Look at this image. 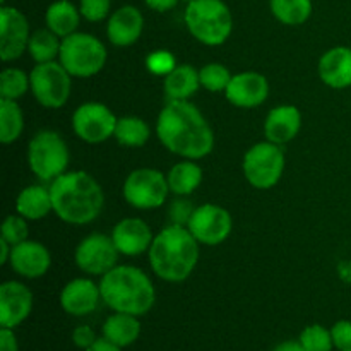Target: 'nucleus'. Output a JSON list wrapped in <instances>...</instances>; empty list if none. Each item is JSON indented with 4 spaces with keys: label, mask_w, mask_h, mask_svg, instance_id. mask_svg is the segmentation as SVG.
Listing matches in <instances>:
<instances>
[{
    "label": "nucleus",
    "mask_w": 351,
    "mask_h": 351,
    "mask_svg": "<svg viewBox=\"0 0 351 351\" xmlns=\"http://www.w3.org/2000/svg\"><path fill=\"white\" fill-rule=\"evenodd\" d=\"M156 136L170 153L184 160H202L215 147V132L191 101H167L156 120Z\"/></svg>",
    "instance_id": "f257e3e1"
},
{
    "label": "nucleus",
    "mask_w": 351,
    "mask_h": 351,
    "mask_svg": "<svg viewBox=\"0 0 351 351\" xmlns=\"http://www.w3.org/2000/svg\"><path fill=\"white\" fill-rule=\"evenodd\" d=\"M10 267L19 276L36 280L45 276L51 266V256L47 247L34 240H24L12 247L9 259Z\"/></svg>",
    "instance_id": "a211bd4d"
},
{
    "label": "nucleus",
    "mask_w": 351,
    "mask_h": 351,
    "mask_svg": "<svg viewBox=\"0 0 351 351\" xmlns=\"http://www.w3.org/2000/svg\"><path fill=\"white\" fill-rule=\"evenodd\" d=\"M67 143L55 130H40L34 134L27 146V165L29 170L41 182H53L64 175L69 168Z\"/></svg>",
    "instance_id": "0eeeda50"
},
{
    "label": "nucleus",
    "mask_w": 351,
    "mask_h": 351,
    "mask_svg": "<svg viewBox=\"0 0 351 351\" xmlns=\"http://www.w3.org/2000/svg\"><path fill=\"white\" fill-rule=\"evenodd\" d=\"M302 129V112L293 105H280L271 110L264 122L266 141L274 144L290 143Z\"/></svg>",
    "instance_id": "412c9836"
},
{
    "label": "nucleus",
    "mask_w": 351,
    "mask_h": 351,
    "mask_svg": "<svg viewBox=\"0 0 351 351\" xmlns=\"http://www.w3.org/2000/svg\"><path fill=\"white\" fill-rule=\"evenodd\" d=\"M29 23L19 9L2 5L0 9V58L17 60L29 45Z\"/></svg>",
    "instance_id": "4468645a"
},
{
    "label": "nucleus",
    "mask_w": 351,
    "mask_h": 351,
    "mask_svg": "<svg viewBox=\"0 0 351 351\" xmlns=\"http://www.w3.org/2000/svg\"><path fill=\"white\" fill-rule=\"evenodd\" d=\"M0 351H19V343L14 335V329L0 328Z\"/></svg>",
    "instance_id": "a19ab883"
},
{
    "label": "nucleus",
    "mask_w": 351,
    "mask_h": 351,
    "mask_svg": "<svg viewBox=\"0 0 351 351\" xmlns=\"http://www.w3.org/2000/svg\"><path fill=\"white\" fill-rule=\"evenodd\" d=\"M10 254H12V245L7 240L0 239V264H9Z\"/></svg>",
    "instance_id": "a18cd8bd"
},
{
    "label": "nucleus",
    "mask_w": 351,
    "mask_h": 351,
    "mask_svg": "<svg viewBox=\"0 0 351 351\" xmlns=\"http://www.w3.org/2000/svg\"><path fill=\"white\" fill-rule=\"evenodd\" d=\"M177 65V58L168 50H154L146 57V69L154 75L167 77Z\"/></svg>",
    "instance_id": "c9c22d12"
},
{
    "label": "nucleus",
    "mask_w": 351,
    "mask_h": 351,
    "mask_svg": "<svg viewBox=\"0 0 351 351\" xmlns=\"http://www.w3.org/2000/svg\"><path fill=\"white\" fill-rule=\"evenodd\" d=\"M184 2H187V3H189V2H194V0H184Z\"/></svg>",
    "instance_id": "49530a36"
},
{
    "label": "nucleus",
    "mask_w": 351,
    "mask_h": 351,
    "mask_svg": "<svg viewBox=\"0 0 351 351\" xmlns=\"http://www.w3.org/2000/svg\"><path fill=\"white\" fill-rule=\"evenodd\" d=\"M77 7L81 10L82 19L88 23H101L110 17L112 0H79Z\"/></svg>",
    "instance_id": "e433bc0d"
},
{
    "label": "nucleus",
    "mask_w": 351,
    "mask_h": 351,
    "mask_svg": "<svg viewBox=\"0 0 351 351\" xmlns=\"http://www.w3.org/2000/svg\"><path fill=\"white\" fill-rule=\"evenodd\" d=\"M108 51L101 40L89 33H79L62 38L58 62L72 77L88 79L103 71Z\"/></svg>",
    "instance_id": "423d86ee"
},
{
    "label": "nucleus",
    "mask_w": 351,
    "mask_h": 351,
    "mask_svg": "<svg viewBox=\"0 0 351 351\" xmlns=\"http://www.w3.org/2000/svg\"><path fill=\"white\" fill-rule=\"evenodd\" d=\"M189 33L206 47H219L233 31V14L223 0H194L184 12Z\"/></svg>",
    "instance_id": "39448f33"
},
{
    "label": "nucleus",
    "mask_w": 351,
    "mask_h": 351,
    "mask_svg": "<svg viewBox=\"0 0 351 351\" xmlns=\"http://www.w3.org/2000/svg\"><path fill=\"white\" fill-rule=\"evenodd\" d=\"M53 213L69 225H89L103 211L105 194L93 175L82 170L65 171L50 182Z\"/></svg>",
    "instance_id": "f03ea898"
},
{
    "label": "nucleus",
    "mask_w": 351,
    "mask_h": 351,
    "mask_svg": "<svg viewBox=\"0 0 351 351\" xmlns=\"http://www.w3.org/2000/svg\"><path fill=\"white\" fill-rule=\"evenodd\" d=\"M187 228L201 245L216 247L232 235L233 218L228 209L208 202L194 209Z\"/></svg>",
    "instance_id": "f8f14e48"
},
{
    "label": "nucleus",
    "mask_w": 351,
    "mask_h": 351,
    "mask_svg": "<svg viewBox=\"0 0 351 351\" xmlns=\"http://www.w3.org/2000/svg\"><path fill=\"white\" fill-rule=\"evenodd\" d=\"M273 351H307V350L304 348L300 339H298V341H295V339H288V341H281L280 345L274 346Z\"/></svg>",
    "instance_id": "c03bdc74"
},
{
    "label": "nucleus",
    "mask_w": 351,
    "mask_h": 351,
    "mask_svg": "<svg viewBox=\"0 0 351 351\" xmlns=\"http://www.w3.org/2000/svg\"><path fill=\"white\" fill-rule=\"evenodd\" d=\"M27 91H31L29 75L16 67L3 69L0 74V98L17 101Z\"/></svg>",
    "instance_id": "2f4dec72"
},
{
    "label": "nucleus",
    "mask_w": 351,
    "mask_h": 351,
    "mask_svg": "<svg viewBox=\"0 0 351 351\" xmlns=\"http://www.w3.org/2000/svg\"><path fill=\"white\" fill-rule=\"evenodd\" d=\"M144 29V16L136 5L119 7L106 21V36L115 47H130L141 38Z\"/></svg>",
    "instance_id": "aec40b11"
},
{
    "label": "nucleus",
    "mask_w": 351,
    "mask_h": 351,
    "mask_svg": "<svg viewBox=\"0 0 351 351\" xmlns=\"http://www.w3.org/2000/svg\"><path fill=\"white\" fill-rule=\"evenodd\" d=\"M332 345L338 351H351V321H338L331 328Z\"/></svg>",
    "instance_id": "4c0bfd02"
},
{
    "label": "nucleus",
    "mask_w": 351,
    "mask_h": 351,
    "mask_svg": "<svg viewBox=\"0 0 351 351\" xmlns=\"http://www.w3.org/2000/svg\"><path fill=\"white\" fill-rule=\"evenodd\" d=\"M122 192L127 204L141 211H149L165 204L170 185L163 171L156 168H137L127 175Z\"/></svg>",
    "instance_id": "1a4fd4ad"
},
{
    "label": "nucleus",
    "mask_w": 351,
    "mask_h": 351,
    "mask_svg": "<svg viewBox=\"0 0 351 351\" xmlns=\"http://www.w3.org/2000/svg\"><path fill=\"white\" fill-rule=\"evenodd\" d=\"M99 300H101L99 285L89 278H75L69 281L60 291V307L74 317H82L95 312Z\"/></svg>",
    "instance_id": "6ab92c4d"
},
{
    "label": "nucleus",
    "mask_w": 351,
    "mask_h": 351,
    "mask_svg": "<svg viewBox=\"0 0 351 351\" xmlns=\"http://www.w3.org/2000/svg\"><path fill=\"white\" fill-rule=\"evenodd\" d=\"M287 158L280 144L271 141L254 144L249 147L242 161L243 177L252 187L267 191L273 189L283 177Z\"/></svg>",
    "instance_id": "6e6552de"
},
{
    "label": "nucleus",
    "mask_w": 351,
    "mask_h": 351,
    "mask_svg": "<svg viewBox=\"0 0 351 351\" xmlns=\"http://www.w3.org/2000/svg\"><path fill=\"white\" fill-rule=\"evenodd\" d=\"M117 117L105 103L88 101L75 108L72 115L74 134L88 144H99L113 137Z\"/></svg>",
    "instance_id": "9b49d317"
},
{
    "label": "nucleus",
    "mask_w": 351,
    "mask_h": 351,
    "mask_svg": "<svg viewBox=\"0 0 351 351\" xmlns=\"http://www.w3.org/2000/svg\"><path fill=\"white\" fill-rule=\"evenodd\" d=\"M82 16L79 7L69 0H53L45 12V23L58 38H67L77 31Z\"/></svg>",
    "instance_id": "393cba45"
},
{
    "label": "nucleus",
    "mask_w": 351,
    "mask_h": 351,
    "mask_svg": "<svg viewBox=\"0 0 351 351\" xmlns=\"http://www.w3.org/2000/svg\"><path fill=\"white\" fill-rule=\"evenodd\" d=\"M112 240L120 256L136 257L147 252L154 235L149 225L141 218H123L113 226Z\"/></svg>",
    "instance_id": "f3484780"
},
{
    "label": "nucleus",
    "mask_w": 351,
    "mask_h": 351,
    "mask_svg": "<svg viewBox=\"0 0 351 351\" xmlns=\"http://www.w3.org/2000/svg\"><path fill=\"white\" fill-rule=\"evenodd\" d=\"M113 137L123 147H143L146 146L151 137V129L146 120L141 117L127 115L117 120L115 134Z\"/></svg>",
    "instance_id": "cd10ccee"
},
{
    "label": "nucleus",
    "mask_w": 351,
    "mask_h": 351,
    "mask_svg": "<svg viewBox=\"0 0 351 351\" xmlns=\"http://www.w3.org/2000/svg\"><path fill=\"white\" fill-rule=\"evenodd\" d=\"M103 338L120 348L134 345L141 336V322L137 315L115 312L103 324Z\"/></svg>",
    "instance_id": "a878e982"
},
{
    "label": "nucleus",
    "mask_w": 351,
    "mask_h": 351,
    "mask_svg": "<svg viewBox=\"0 0 351 351\" xmlns=\"http://www.w3.org/2000/svg\"><path fill=\"white\" fill-rule=\"evenodd\" d=\"M101 300L113 312L141 317L153 308L156 290L151 278L136 266H115L99 280Z\"/></svg>",
    "instance_id": "20e7f679"
},
{
    "label": "nucleus",
    "mask_w": 351,
    "mask_h": 351,
    "mask_svg": "<svg viewBox=\"0 0 351 351\" xmlns=\"http://www.w3.org/2000/svg\"><path fill=\"white\" fill-rule=\"evenodd\" d=\"M96 332L95 329L89 328V326H77V328L72 331V343L77 346L79 350H88L91 348L96 343Z\"/></svg>",
    "instance_id": "58836bf2"
},
{
    "label": "nucleus",
    "mask_w": 351,
    "mask_h": 351,
    "mask_svg": "<svg viewBox=\"0 0 351 351\" xmlns=\"http://www.w3.org/2000/svg\"><path fill=\"white\" fill-rule=\"evenodd\" d=\"M33 311V293L21 281L0 285V328L14 329L23 324Z\"/></svg>",
    "instance_id": "dca6fc26"
},
{
    "label": "nucleus",
    "mask_w": 351,
    "mask_h": 351,
    "mask_svg": "<svg viewBox=\"0 0 351 351\" xmlns=\"http://www.w3.org/2000/svg\"><path fill=\"white\" fill-rule=\"evenodd\" d=\"M199 245L187 226L168 225L154 235L147 250L149 266L160 280L182 283L194 273L199 263Z\"/></svg>",
    "instance_id": "7ed1b4c3"
},
{
    "label": "nucleus",
    "mask_w": 351,
    "mask_h": 351,
    "mask_svg": "<svg viewBox=\"0 0 351 351\" xmlns=\"http://www.w3.org/2000/svg\"><path fill=\"white\" fill-rule=\"evenodd\" d=\"M24 130V115L21 106L14 99L0 98V141L12 144Z\"/></svg>",
    "instance_id": "7c9ffc66"
},
{
    "label": "nucleus",
    "mask_w": 351,
    "mask_h": 351,
    "mask_svg": "<svg viewBox=\"0 0 351 351\" xmlns=\"http://www.w3.org/2000/svg\"><path fill=\"white\" fill-rule=\"evenodd\" d=\"M72 75L64 69L60 62L36 64L29 72L31 93L41 106L57 110L65 106L71 98Z\"/></svg>",
    "instance_id": "9d476101"
},
{
    "label": "nucleus",
    "mask_w": 351,
    "mask_h": 351,
    "mask_svg": "<svg viewBox=\"0 0 351 351\" xmlns=\"http://www.w3.org/2000/svg\"><path fill=\"white\" fill-rule=\"evenodd\" d=\"M62 38H58L53 31L48 27L38 29L31 34L29 45H27V53L31 55L36 64H47V62H55L60 53Z\"/></svg>",
    "instance_id": "c756f323"
},
{
    "label": "nucleus",
    "mask_w": 351,
    "mask_h": 351,
    "mask_svg": "<svg viewBox=\"0 0 351 351\" xmlns=\"http://www.w3.org/2000/svg\"><path fill=\"white\" fill-rule=\"evenodd\" d=\"M86 351H122V348L117 345H113V343H110L108 339L105 338H98L96 339L95 345L91 346V348H88Z\"/></svg>",
    "instance_id": "37998d69"
},
{
    "label": "nucleus",
    "mask_w": 351,
    "mask_h": 351,
    "mask_svg": "<svg viewBox=\"0 0 351 351\" xmlns=\"http://www.w3.org/2000/svg\"><path fill=\"white\" fill-rule=\"evenodd\" d=\"M180 0H144L147 7L154 12H168V10L175 9Z\"/></svg>",
    "instance_id": "79ce46f5"
},
{
    "label": "nucleus",
    "mask_w": 351,
    "mask_h": 351,
    "mask_svg": "<svg viewBox=\"0 0 351 351\" xmlns=\"http://www.w3.org/2000/svg\"><path fill=\"white\" fill-rule=\"evenodd\" d=\"M225 96L237 108H257L269 96V82H267L266 75H263L261 72H239V74H233Z\"/></svg>",
    "instance_id": "2eb2a0df"
},
{
    "label": "nucleus",
    "mask_w": 351,
    "mask_h": 351,
    "mask_svg": "<svg viewBox=\"0 0 351 351\" xmlns=\"http://www.w3.org/2000/svg\"><path fill=\"white\" fill-rule=\"evenodd\" d=\"M199 88H201L199 71L189 64L177 65L163 81L167 101H189Z\"/></svg>",
    "instance_id": "5701e85b"
},
{
    "label": "nucleus",
    "mask_w": 351,
    "mask_h": 351,
    "mask_svg": "<svg viewBox=\"0 0 351 351\" xmlns=\"http://www.w3.org/2000/svg\"><path fill=\"white\" fill-rule=\"evenodd\" d=\"M300 343L307 351H331L332 345L331 329L324 328L321 324H311L302 331Z\"/></svg>",
    "instance_id": "72a5a7b5"
},
{
    "label": "nucleus",
    "mask_w": 351,
    "mask_h": 351,
    "mask_svg": "<svg viewBox=\"0 0 351 351\" xmlns=\"http://www.w3.org/2000/svg\"><path fill=\"white\" fill-rule=\"evenodd\" d=\"M27 219L23 218L21 215H9L2 223V230H0V239L7 240L10 245H17V243L27 240L29 235V226H27Z\"/></svg>",
    "instance_id": "f704fd0d"
},
{
    "label": "nucleus",
    "mask_w": 351,
    "mask_h": 351,
    "mask_svg": "<svg viewBox=\"0 0 351 351\" xmlns=\"http://www.w3.org/2000/svg\"><path fill=\"white\" fill-rule=\"evenodd\" d=\"M232 72L228 67L223 64H206L204 67L199 69V81H201V88H204L209 93H219L226 91L230 81H232Z\"/></svg>",
    "instance_id": "473e14b6"
},
{
    "label": "nucleus",
    "mask_w": 351,
    "mask_h": 351,
    "mask_svg": "<svg viewBox=\"0 0 351 351\" xmlns=\"http://www.w3.org/2000/svg\"><path fill=\"white\" fill-rule=\"evenodd\" d=\"M194 209L195 208H192L191 202L189 201H175L170 208L171 223H173V225L187 226V223H189V219H191Z\"/></svg>",
    "instance_id": "ea45409f"
},
{
    "label": "nucleus",
    "mask_w": 351,
    "mask_h": 351,
    "mask_svg": "<svg viewBox=\"0 0 351 351\" xmlns=\"http://www.w3.org/2000/svg\"><path fill=\"white\" fill-rule=\"evenodd\" d=\"M317 72L321 81L332 89H345L351 86V48H329L319 58Z\"/></svg>",
    "instance_id": "4be33fe9"
},
{
    "label": "nucleus",
    "mask_w": 351,
    "mask_h": 351,
    "mask_svg": "<svg viewBox=\"0 0 351 351\" xmlns=\"http://www.w3.org/2000/svg\"><path fill=\"white\" fill-rule=\"evenodd\" d=\"M269 9L274 19L287 26H300L312 16V0H269Z\"/></svg>",
    "instance_id": "c85d7f7f"
},
{
    "label": "nucleus",
    "mask_w": 351,
    "mask_h": 351,
    "mask_svg": "<svg viewBox=\"0 0 351 351\" xmlns=\"http://www.w3.org/2000/svg\"><path fill=\"white\" fill-rule=\"evenodd\" d=\"M202 168L194 160H185L173 165L167 173L170 192L175 195H191L202 184Z\"/></svg>",
    "instance_id": "bb28decb"
},
{
    "label": "nucleus",
    "mask_w": 351,
    "mask_h": 351,
    "mask_svg": "<svg viewBox=\"0 0 351 351\" xmlns=\"http://www.w3.org/2000/svg\"><path fill=\"white\" fill-rule=\"evenodd\" d=\"M16 211L27 221L43 219L53 211L50 187L45 185H29L19 192L16 199Z\"/></svg>",
    "instance_id": "b1692460"
},
{
    "label": "nucleus",
    "mask_w": 351,
    "mask_h": 351,
    "mask_svg": "<svg viewBox=\"0 0 351 351\" xmlns=\"http://www.w3.org/2000/svg\"><path fill=\"white\" fill-rule=\"evenodd\" d=\"M120 252L117 250L112 237L103 233H91L75 247L74 259L79 269L89 276H105L108 271L119 266Z\"/></svg>",
    "instance_id": "ddd939ff"
}]
</instances>
